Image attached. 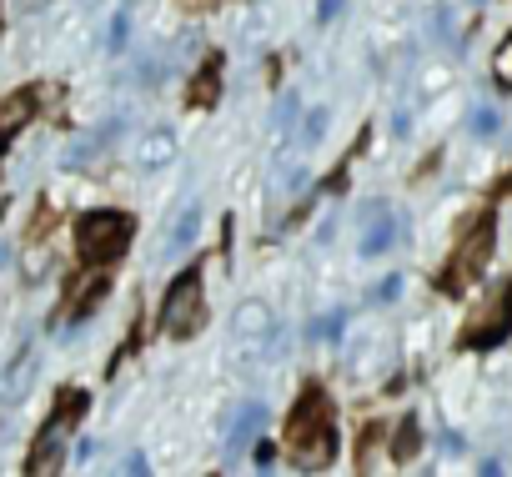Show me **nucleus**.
Listing matches in <instances>:
<instances>
[{
	"mask_svg": "<svg viewBox=\"0 0 512 477\" xmlns=\"http://www.w3.org/2000/svg\"><path fill=\"white\" fill-rule=\"evenodd\" d=\"M256 467H262V472H267V467H277V447H272V442L256 447Z\"/></svg>",
	"mask_w": 512,
	"mask_h": 477,
	"instance_id": "obj_25",
	"label": "nucleus"
},
{
	"mask_svg": "<svg viewBox=\"0 0 512 477\" xmlns=\"http://www.w3.org/2000/svg\"><path fill=\"white\" fill-rule=\"evenodd\" d=\"M342 6H347V0H317V21H337Z\"/></svg>",
	"mask_w": 512,
	"mask_h": 477,
	"instance_id": "obj_24",
	"label": "nucleus"
},
{
	"mask_svg": "<svg viewBox=\"0 0 512 477\" xmlns=\"http://www.w3.org/2000/svg\"><path fill=\"white\" fill-rule=\"evenodd\" d=\"M111 131H116V121H106L101 131H91L86 141H76V146L66 151V161H71V166H76V161H96V156H101V151L111 146Z\"/></svg>",
	"mask_w": 512,
	"mask_h": 477,
	"instance_id": "obj_14",
	"label": "nucleus"
},
{
	"mask_svg": "<svg viewBox=\"0 0 512 477\" xmlns=\"http://www.w3.org/2000/svg\"><path fill=\"white\" fill-rule=\"evenodd\" d=\"M126 36H131V16L121 11V16L111 21V51H121V46H126Z\"/></svg>",
	"mask_w": 512,
	"mask_h": 477,
	"instance_id": "obj_22",
	"label": "nucleus"
},
{
	"mask_svg": "<svg viewBox=\"0 0 512 477\" xmlns=\"http://www.w3.org/2000/svg\"><path fill=\"white\" fill-rule=\"evenodd\" d=\"M126 472H131V477H146V472H151V462H146L141 452H131V457H126Z\"/></svg>",
	"mask_w": 512,
	"mask_h": 477,
	"instance_id": "obj_26",
	"label": "nucleus"
},
{
	"mask_svg": "<svg viewBox=\"0 0 512 477\" xmlns=\"http://www.w3.org/2000/svg\"><path fill=\"white\" fill-rule=\"evenodd\" d=\"M196 231H201V206H186V211L176 216L171 236H166V252H186V247L196 242Z\"/></svg>",
	"mask_w": 512,
	"mask_h": 477,
	"instance_id": "obj_12",
	"label": "nucleus"
},
{
	"mask_svg": "<svg viewBox=\"0 0 512 477\" xmlns=\"http://www.w3.org/2000/svg\"><path fill=\"white\" fill-rule=\"evenodd\" d=\"M231 327H236V337H246V342H262V337H272L277 317H272L267 302H241L236 317H231Z\"/></svg>",
	"mask_w": 512,
	"mask_h": 477,
	"instance_id": "obj_8",
	"label": "nucleus"
},
{
	"mask_svg": "<svg viewBox=\"0 0 512 477\" xmlns=\"http://www.w3.org/2000/svg\"><path fill=\"white\" fill-rule=\"evenodd\" d=\"M176 156V136L171 131H151L146 141H141V151H136V161L146 166V171H156V166H166Z\"/></svg>",
	"mask_w": 512,
	"mask_h": 477,
	"instance_id": "obj_11",
	"label": "nucleus"
},
{
	"mask_svg": "<svg viewBox=\"0 0 512 477\" xmlns=\"http://www.w3.org/2000/svg\"><path fill=\"white\" fill-rule=\"evenodd\" d=\"M327 121H332V116H327V106L307 111V121H302V136H297V141H302V146H317V141L327 136Z\"/></svg>",
	"mask_w": 512,
	"mask_h": 477,
	"instance_id": "obj_17",
	"label": "nucleus"
},
{
	"mask_svg": "<svg viewBox=\"0 0 512 477\" xmlns=\"http://www.w3.org/2000/svg\"><path fill=\"white\" fill-rule=\"evenodd\" d=\"M201 322H206V307H201V272H181V277L166 287L161 332H166V337H191Z\"/></svg>",
	"mask_w": 512,
	"mask_h": 477,
	"instance_id": "obj_3",
	"label": "nucleus"
},
{
	"mask_svg": "<svg viewBox=\"0 0 512 477\" xmlns=\"http://www.w3.org/2000/svg\"><path fill=\"white\" fill-rule=\"evenodd\" d=\"M31 367H36V352H31V342L16 352V362L6 367V387H0V397H6V402H16L26 387H31Z\"/></svg>",
	"mask_w": 512,
	"mask_h": 477,
	"instance_id": "obj_10",
	"label": "nucleus"
},
{
	"mask_svg": "<svg viewBox=\"0 0 512 477\" xmlns=\"http://www.w3.org/2000/svg\"><path fill=\"white\" fill-rule=\"evenodd\" d=\"M126 236H131V216L126 211H91L76 226V247H81L86 262H111L126 247Z\"/></svg>",
	"mask_w": 512,
	"mask_h": 477,
	"instance_id": "obj_2",
	"label": "nucleus"
},
{
	"mask_svg": "<svg viewBox=\"0 0 512 477\" xmlns=\"http://www.w3.org/2000/svg\"><path fill=\"white\" fill-rule=\"evenodd\" d=\"M292 452H297V467H307V472H312V467H327V462H332V432L307 437V442H297Z\"/></svg>",
	"mask_w": 512,
	"mask_h": 477,
	"instance_id": "obj_13",
	"label": "nucleus"
},
{
	"mask_svg": "<svg viewBox=\"0 0 512 477\" xmlns=\"http://www.w3.org/2000/svg\"><path fill=\"white\" fill-rule=\"evenodd\" d=\"M322 432H332V402H327L322 392H307V397L297 402L292 422H287V442L297 447V442H307V437H322Z\"/></svg>",
	"mask_w": 512,
	"mask_h": 477,
	"instance_id": "obj_5",
	"label": "nucleus"
},
{
	"mask_svg": "<svg viewBox=\"0 0 512 477\" xmlns=\"http://www.w3.org/2000/svg\"><path fill=\"white\" fill-rule=\"evenodd\" d=\"M41 272H46V252H31L26 257V277H41Z\"/></svg>",
	"mask_w": 512,
	"mask_h": 477,
	"instance_id": "obj_27",
	"label": "nucleus"
},
{
	"mask_svg": "<svg viewBox=\"0 0 512 477\" xmlns=\"http://www.w3.org/2000/svg\"><path fill=\"white\" fill-rule=\"evenodd\" d=\"M417 442H422V432H417V422L407 417L402 432H397V462H412V457H417Z\"/></svg>",
	"mask_w": 512,
	"mask_h": 477,
	"instance_id": "obj_18",
	"label": "nucleus"
},
{
	"mask_svg": "<svg viewBox=\"0 0 512 477\" xmlns=\"http://www.w3.org/2000/svg\"><path fill=\"white\" fill-rule=\"evenodd\" d=\"M262 422H267V407H262V402H246V407L236 412L231 432H226V457H241V452L256 442V432H262Z\"/></svg>",
	"mask_w": 512,
	"mask_h": 477,
	"instance_id": "obj_7",
	"label": "nucleus"
},
{
	"mask_svg": "<svg viewBox=\"0 0 512 477\" xmlns=\"http://www.w3.org/2000/svg\"><path fill=\"white\" fill-rule=\"evenodd\" d=\"M216 91H221V71H216V66H206V71L196 76V86H191V101H196V106H211V101H216Z\"/></svg>",
	"mask_w": 512,
	"mask_h": 477,
	"instance_id": "obj_16",
	"label": "nucleus"
},
{
	"mask_svg": "<svg viewBox=\"0 0 512 477\" xmlns=\"http://www.w3.org/2000/svg\"><path fill=\"white\" fill-rule=\"evenodd\" d=\"M362 221H367V231H362V242H357V257L367 262V257H382V252L397 242V216H387L382 201H372Z\"/></svg>",
	"mask_w": 512,
	"mask_h": 477,
	"instance_id": "obj_6",
	"label": "nucleus"
},
{
	"mask_svg": "<svg viewBox=\"0 0 512 477\" xmlns=\"http://www.w3.org/2000/svg\"><path fill=\"white\" fill-rule=\"evenodd\" d=\"M81 412H86V392H61L51 427H46V432L36 437V447H31V472H61L66 437H71V427H76V417H81Z\"/></svg>",
	"mask_w": 512,
	"mask_h": 477,
	"instance_id": "obj_1",
	"label": "nucleus"
},
{
	"mask_svg": "<svg viewBox=\"0 0 512 477\" xmlns=\"http://www.w3.org/2000/svg\"><path fill=\"white\" fill-rule=\"evenodd\" d=\"M497 126H502V116H497L492 106H477V111H472V136H492Z\"/></svg>",
	"mask_w": 512,
	"mask_h": 477,
	"instance_id": "obj_20",
	"label": "nucleus"
},
{
	"mask_svg": "<svg viewBox=\"0 0 512 477\" xmlns=\"http://www.w3.org/2000/svg\"><path fill=\"white\" fill-rule=\"evenodd\" d=\"M0 211H6V196H0Z\"/></svg>",
	"mask_w": 512,
	"mask_h": 477,
	"instance_id": "obj_28",
	"label": "nucleus"
},
{
	"mask_svg": "<svg viewBox=\"0 0 512 477\" xmlns=\"http://www.w3.org/2000/svg\"><path fill=\"white\" fill-rule=\"evenodd\" d=\"M487 252H492V226L482 221V226H472V231L462 236L457 262H452V272H447V287H462V282H472V277L487 267Z\"/></svg>",
	"mask_w": 512,
	"mask_h": 477,
	"instance_id": "obj_4",
	"label": "nucleus"
},
{
	"mask_svg": "<svg viewBox=\"0 0 512 477\" xmlns=\"http://www.w3.org/2000/svg\"><path fill=\"white\" fill-rule=\"evenodd\" d=\"M397 292H402V272H392V277H382V287L372 292V302H392Z\"/></svg>",
	"mask_w": 512,
	"mask_h": 477,
	"instance_id": "obj_23",
	"label": "nucleus"
},
{
	"mask_svg": "<svg viewBox=\"0 0 512 477\" xmlns=\"http://www.w3.org/2000/svg\"><path fill=\"white\" fill-rule=\"evenodd\" d=\"M342 327H347V312H327V317L312 327V337H317V342H337V337H342Z\"/></svg>",
	"mask_w": 512,
	"mask_h": 477,
	"instance_id": "obj_19",
	"label": "nucleus"
},
{
	"mask_svg": "<svg viewBox=\"0 0 512 477\" xmlns=\"http://www.w3.org/2000/svg\"><path fill=\"white\" fill-rule=\"evenodd\" d=\"M492 71H497V81H502V86H512V36L502 41V51H497V61H492Z\"/></svg>",
	"mask_w": 512,
	"mask_h": 477,
	"instance_id": "obj_21",
	"label": "nucleus"
},
{
	"mask_svg": "<svg viewBox=\"0 0 512 477\" xmlns=\"http://www.w3.org/2000/svg\"><path fill=\"white\" fill-rule=\"evenodd\" d=\"M297 111H302V101L287 91V96L277 101V111H272V131H277V136H292V131H297Z\"/></svg>",
	"mask_w": 512,
	"mask_h": 477,
	"instance_id": "obj_15",
	"label": "nucleus"
},
{
	"mask_svg": "<svg viewBox=\"0 0 512 477\" xmlns=\"http://www.w3.org/2000/svg\"><path fill=\"white\" fill-rule=\"evenodd\" d=\"M31 116H36V91H11L6 101H0V141L16 136Z\"/></svg>",
	"mask_w": 512,
	"mask_h": 477,
	"instance_id": "obj_9",
	"label": "nucleus"
}]
</instances>
